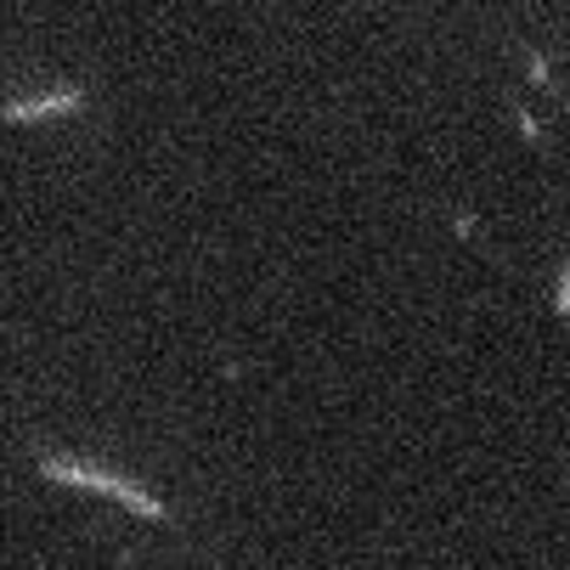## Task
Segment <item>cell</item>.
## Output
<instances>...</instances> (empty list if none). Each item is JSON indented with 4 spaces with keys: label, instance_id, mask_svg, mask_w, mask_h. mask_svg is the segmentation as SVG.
Instances as JSON below:
<instances>
[{
    "label": "cell",
    "instance_id": "cell-3",
    "mask_svg": "<svg viewBox=\"0 0 570 570\" xmlns=\"http://www.w3.org/2000/svg\"><path fill=\"white\" fill-rule=\"evenodd\" d=\"M553 311H559V316H570V261L559 266V283H553Z\"/></svg>",
    "mask_w": 570,
    "mask_h": 570
},
{
    "label": "cell",
    "instance_id": "cell-5",
    "mask_svg": "<svg viewBox=\"0 0 570 570\" xmlns=\"http://www.w3.org/2000/svg\"><path fill=\"white\" fill-rule=\"evenodd\" d=\"M514 119H520V136H525L531 147H537V141H542V125H537V119H531L525 108H514Z\"/></svg>",
    "mask_w": 570,
    "mask_h": 570
},
{
    "label": "cell",
    "instance_id": "cell-1",
    "mask_svg": "<svg viewBox=\"0 0 570 570\" xmlns=\"http://www.w3.org/2000/svg\"><path fill=\"white\" fill-rule=\"evenodd\" d=\"M51 485H79V492H108V498H119L125 509H136L141 520H158V525H165L170 520V509L165 503H158L153 492H141V485L136 480H125V474H114V469H91V463H73V458H40L35 463Z\"/></svg>",
    "mask_w": 570,
    "mask_h": 570
},
{
    "label": "cell",
    "instance_id": "cell-4",
    "mask_svg": "<svg viewBox=\"0 0 570 570\" xmlns=\"http://www.w3.org/2000/svg\"><path fill=\"white\" fill-rule=\"evenodd\" d=\"M525 79H531V86H548V79H553V73H548V57H542V51H531V57H525Z\"/></svg>",
    "mask_w": 570,
    "mask_h": 570
},
{
    "label": "cell",
    "instance_id": "cell-2",
    "mask_svg": "<svg viewBox=\"0 0 570 570\" xmlns=\"http://www.w3.org/2000/svg\"><path fill=\"white\" fill-rule=\"evenodd\" d=\"M79 102H86V91H79V86H62V91H46V97L7 102V108H0V119H7V125H35V119H51V114H73Z\"/></svg>",
    "mask_w": 570,
    "mask_h": 570
}]
</instances>
